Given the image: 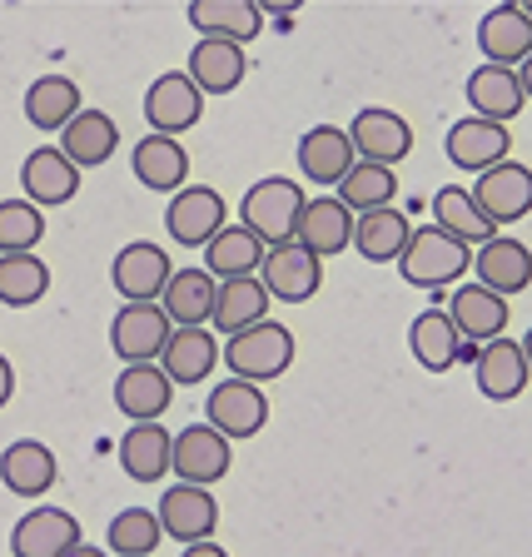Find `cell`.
Listing matches in <instances>:
<instances>
[{
	"instance_id": "9",
	"label": "cell",
	"mask_w": 532,
	"mask_h": 557,
	"mask_svg": "<svg viewBox=\"0 0 532 557\" xmlns=\"http://www.w3.org/2000/svg\"><path fill=\"white\" fill-rule=\"evenodd\" d=\"M170 255H164L160 244L150 239H135L125 244L115 255V264H110V278H115V289L125 304H160L164 284H170Z\"/></svg>"
},
{
	"instance_id": "15",
	"label": "cell",
	"mask_w": 532,
	"mask_h": 557,
	"mask_svg": "<svg viewBox=\"0 0 532 557\" xmlns=\"http://www.w3.org/2000/svg\"><path fill=\"white\" fill-rule=\"evenodd\" d=\"M294 244L309 249V255L324 264V259L344 255L348 244H354V214H348L334 195L329 199H304L299 224H294Z\"/></svg>"
},
{
	"instance_id": "43",
	"label": "cell",
	"mask_w": 532,
	"mask_h": 557,
	"mask_svg": "<svg viewBox=\"0 0 532 557\" xmlns=\"http://www.w3.org/2000/svg\"><path fill=\"white\" fill-rule=\"evenodd\" d=\"M11 394H15V363L0 354V408L11 404Z\"/></svg>"
},
{
	"instance_id": "19",
	"label": "cell",
	"mask_w": 532,
	"mask_h": 557,
	"mask_svg": "<svg viewBox=\"0 0 532 557\" xmlns=\"http://www.w3.org/2000/svg\"><path fill=\"white\" fill-rule=\"evenodd\" d=\"M81 537V518L65 508H30L11 533V553L15 557H65Z\"/></svg>"
},
{
	"instance_id": "26",
	"label": "cell",
	"mask_w": 532,
	"mask_h": 557,
	"mask_svg": "<svg viewBox=\"0 0 532 557\" xmlns=\"http://www.w3.org/2000/svg\"><path fill=\"white\" fill-rule=\"evenodd\" d=\"M189 25L199 30V40H234L249 46L264 35V11L249 0H195L189 5Z\"/></svg>"
},
{
	"instance_id": "38",
	"label": "cell",
	"mask_w": 532,
	"mask_h": 557,
	"mask_svg": "<svg viewBox=\"0 0 532 557\" xmlns=\"http://www.w3.org/2000/svg\"><path fill=\"white\" fill-rule=\"evenodd\" d=\"M433 224H438L448 239H458V244L498 239V230L478 214L473 195H468V189H458V185H448V189H438V195H433Z\"/></svg>"
},
{
	"instance_id": "7",
	"label": "cell",
	"mask_w": 532,
	"mask_h": 557,
	"mask_svg": "<svg viewBox=\"0 0 532 557\" xmlns=\"http://www.w3.org/2000/svg\"><path fill=\"white\" fill-rule=\"evenodd\" d=\"M468 195H473L478 214H483L493 230H498V224H518L532 209V170L518 160H503L478 174V185L468 189Z\"/></svg>"
},
{
	"instance_id": "21",
	"label": "cell",
	"mask_w": 532,
	"mask_h": 557,
	"mask_svg": "<svg viewBox=\"0 0 532 557\" xmlns=\"http://www.w3.org/2000/svg\"><path fill=\"white\" fill-rule=\"evenodd\" d=\"M154 363H160V373L174 383V388H195V383H205L209 373H214L220 344H214L209 329H170V338H164Z\"/></svg>"
},
{
	"instance_id": "42",
	"label": "cell",
	"mask_w": 532,
	"mask_h": 557,
	"mask_svg": "<svg viewBox=\"0 0 532 557\" xmlns=\"http://www.w3.org/2000/svg\"><path fill=\"white\" fill-rule=\"evenodd\" d=\"M46 239V214L30 199H0V255H35Z\"/></svg>"
},
{
	"instance_id": "11",
	"label": "cell",
	"mask_w": 532,
	"mask_h": 557,
	"mask_svg": "<svg viewBox=\"0 0 532 557\" xmlns=\"http://www.w3.org/2000/svg\"><path fill=\"white\" fill-rule=\"evenodd\" d=\"M199 115H205V95L195 90V81H189L185 70L160 75V81L150 85V95H145V120H150L154 135L180 139L185 129L199 125Z\"/></svg>"
},
{
	"instance_id": "29",
	"label": "cell",
	"mask_w": 532,
	"mask_h": 557,
	"mask_svg": "<svg viewBox=\"0 0 532 557\" xmlns=\"http://www.w3.org/2000/svg\"><path fill=\"white\" fill-rule=\"evenodd\" d=\"M348 170H354V145H348V135L338 125H313L299 139V174L309 185L334 189Z\"/></svg>"
},
{
	"instance_id": "16",
	"label": "cell",
	"mask_w": 532,
	"mask_h": 557,
	"mask_svg": "<svg viewBox=\"0 0 532 557\" xmlns=\"http://www.w3.org/2000/svg\"><path fill=\"white\" fill-rule=\"evenodd\" d=\"M478 50H483V65H503L518 70L532 60V21L522 5H498L478 21Z\"/></svg>"
},
{
	"instance_id": "6",
	"label": "cell",
	"mask_w": 532,
	"mask_h": 557,
	"mask_svg": "<svg viewBox=\"0 0 532 557\" xmlns=\"http://www.w3.org/2000/svg\"><path fill=\"white\" fill-rule=\"evenodd\" d=\"M205 423L224 438H255L259 429L269 423V398L259 383H244V379H224L214 383V394L205 398Z\"/></svg>"
},
{
	"instance_id": "3",
	"label": "cell",
	"mask_w": 532,
	"mask_h": 557,
	"mask_svg": "<svg viewBox=\"0 0 532 557\" xmlns=\"http://www.w3.org/2000/svg\"><path fill=\"white\" fill-rule=\"evenodd\" d=\"M304 189L284 174H269L259 185H249L244 195V230L255 234L264 249H279V244H294V224H299V209H304Z\"/></svg>"
},
{
	"instance_id": "32",
	"label": "cell",
	"mask_w": 532,
	"mask_h": 557,
	"mask_svg": "<svg viewBox=\"0 0 532 557\" xmlns=\"http://www.w3.org/2000/svg\"><path fill=\"white\" fill-rule=\"evenodd\" d=\"M269 304H274V299L264 294L259 274L220 278V284H214V309H209V319H214V329H220V334H239V329L269 319Z\"/></svg>"
},
{
	"instance_id": "13",
	"label": "cell",
	"mask_w": 532,
	"mask_h": 557,
	"mask_svg": "<svg viewBox=\"0 0 532 557\" xmlns=\"http://www.w3.org/2000/svg\"><path fill=\"white\" fill-rule=\"evenodd\" d=\"M154 518H160V533L174 537V543H205L209 533H214V522H220V503H214V493L209 487H195V483H174L170 493L160 498V508H154Z\"/></svg>"
},
{
	"instance_id": "40",
	"label": "cell",
	"mask_w": 532,
	"mask_h": 557,
	"mask_svg": "<svg viewBox=\"0 0 532 557\" xmlns=\"http://www.w3.org/2000/svg\"><path fill=\"white\" fill-rule=\"evenodd\" d=\"M50 294V269L35 255H0V304L30 309Z\"/></svg>"
},
{
	"instance_id": "25",
	"label": "cell",
	"mask_w": 532,
	"mask_h": 557,
	"mask_svg": "<svg viewBox=\"0 0 532 557\" xmlns=\"http://www.w3.org/2000/svg\"><path fill=\"white\" fill-rule=\"evenodd\" d=\"M478 274V284L483 289H493L498 299H508V294H522L532 284V255L522 239H487L483 249L473 255V264H468Z\"/></svg>"
},
{
	"instance_id": "17",
	"label": "cell",
	"mask_w": 532,
	"mask_h": 557,
	"mask_svg": "<svg viewBox=\"0 0 532 557\" xmlns=\"http://www.w3.org/2000/svg\"><path fill=\"white\" fill-rule=\"evenodd\" d=\"M21 189L35 209H60L81 195V170H75L55 145H40V150H30L21 164Z\"/></svg>"
},
{
	"instance_id": "18",
	"label": "cell",
	"mask_w": 532,
	"mask_h": 557,
	"mask_svg": "<svg viewBox=\"0 0 532 557\" xmlns=\"http://www.w3.org/2000/svg\"><path fill=\"white\" fill-rule=\"evenodd\" d=\"M473 379H478V394L493 398V404H508L528 388V348L518 338H493V344H478V359H473Z\"/></svg>"
},
{
	"instance_id": "39",
	"label": "cell",
	"mask_w": 532,
	"mask_h": 557,
	"mask_svg": "<svg viewBox=\"0 0 532 557\" xmlns=\"http://www.w3.org/2000/svg\"><path fill=\"white\" fill-rule=\"evenodd\" d=\"M398 195V174L383 170V164H363L354 160V170L334 185V199L348 209V214H369V209H383Z\"/></svg>"
},
{
	"instance_id": "44",
	"label": "cell",
	"mask_w": 532,
	"mask_h": 557,
	"mask_svg": "<svg viewBox=\"0 0 532 557\" xmlns=\"http://www.w3.org/2000/svg\"><path fill=\"white\" fill-rule=\"evenodd\" d=\"M180 557H230V553H224V547L214 543V537H205V543H189Z\"/></svg>"
},
{
	"instance_id": "10",
	"label": "cell",
	"mask_w": 532,
	"mask_h": 557,
	"mask_svg": "<svg viewBox=\"0 0 532 557\" xmlns=\"http://www.w3.org/2000/svg\"><path fill=\"white\" fill-rule=\"evenodd\" d=\"M259 284H264L269 299L284 304H309L324 284V264L299 249V244H279V249H264V264H259Z\"/></svg>"
},
{
	"instance_id": "22",
	"label": "cell",
	"mask_w": 532,
	"mask_h": 557,
	"mask_svg": "<svg viewBox=\"0 0 532 557\" xmlns=\"http://www.w3.org/2000/svg\"><path fill=\"white\" fill-rule=\"evenodd\" d=\"M458 329L463 344H493V338L508 334V299H498L493 289L483 284H463V289H453V309H443Z\"/></svg>"
},
{
	"instance_id": "2",
	"label": "cell",
	"mask_w": 532,
	"mask_h": 557,
	"mask_svg": "<svg viewBox=\"0 0 532 557\" xmlns=\"http://www.w3.org/2000/svg\"><path fill=\"white\" fill-rule=\"evenodd\" d=\"M220 363H230L234 379L244 383H269L279 373H289L294 363V334L274 319H259V324L230 334V344L220 348Z\"/></svg>"
},
{
	"instance_id": "24",
	"label": "cell",
	"mask_w": 532,
	"mask_h": 557,
	"mask_svg": "<svg viewBox=\"0 0 532 557\" xmlns=\"http://www.w3.org/2000/svg\"><path fill=\"white\" fill-rule=\"evenodd\" d=\"M129 170L154 195H180L189 180V150L170 135H145L135 145V154H129Z\"/></svg>"
},
{
	"instance_id": "31",
	"label": "cell",
	"mask_w": 532,
	"mask_h": 557,
	"mask_svg": "<svg viewBox=\"0 0 532 557\" xmlns=\"http://www.w3.org/2000/svg\"><path fill=\"white\" fill-rule=\"evenodd\" d=\"M55 478H60V463L40 438H15L11 448L0 453V483L11 493H21V498H40Z\"/></svg>"
},
{
	"instance_id": "28",
	"label": "cell",
	"mask_w": 532,
	"mask_h": 557,
	"mask_svg": "<svg viewBox=\"0 0 532 557\" xmlns=\"http://www.w3.org/2000/svg\"><path fill=\"white\" fill-rule=\"evenodd\" d=\"M189 81H195L199 95H230L239 90V81L249 75V55H244V46H234V40H199L195 50H189Z\"/></svg>"
},
{
	"instance_id": "8",
	"label": "cell",
	"mask_w": 532,
	"mask_h": 557,
	"mask_svg": "<svg viewBox=\"0 0 532 557\" xmlns=\"http://www.w3.org/2000/svg\"><path fill=\"white\" fill-rule=\"evenodd\" d=\"M528 85H532V60L518 70H503V65H478L468 75V104H473L478 120H503L522 115V104H528Z\"/></svg>"
},
{
	"instance_id": "45",
	"label": "cell",
	"mask_w": 532,
	"mask_h": 557,
	"mask_svg": "<svg viewBox=\"0 0 532 557\" xmlns=\"http://www.w3.org/2000/svg\"><path fill=\"white\" fill-rule=\"evenodd\" d=\"M65 557H110V553H100V547H90V543H75Z\"/></svg>"
},
{
	"instance_id": "20",
	"label": "cell",
	"mask_w": 532,
	"mask_h": 557,
	"mask_svg": "<svg viewBox=\"0 0 532 557\" xmlns=\"http://www.w3.org/2000/svg\"><path fill=\"white\" fill-rule=\"evenodd\" d=\"M443 145H448V160L458 164V170L483 174V170H493V164L508 160L512 135H508V125H493V120L468 115V120H453V129H448Z\"/></svg>"
},
{
	"instance_id": "14",
	"label": "cell",
	"mask_w": 532,
	"mask_h": 557,
	"mask_svg": "<svg viewBox=\"0 0 532 557\" xmlns=\"http://www.w3.org/2000/svg\"><path fill=\"white\" fill-rule=\"evenodd\" d=\"M170 319H164L160 304H125L115 313V324H110V348H115V359L125 363H154L160 359L164 338H170Z\"/></svg>"
},
{
	"instance_id": "41",
	"label": "cell",
	"mask_w": 532,
	"mask_h": 557,
	"mask_svg": "<svg viewBox=\"0 0 532 557\" xmlns=\"http://www.w3.org/2000/svg\"><path fill=\"white\" fill-rule=\"evenodd\" d=\"M160 518L150 508H125L120 518H110V533H104V547L115 557H150L160 547Z\"/></svg>"
},
{
	"instance_id": "37",
	"label": "cell",
	"mask_w": 532,
	"mask_h": 557,
	"mask_svg": "<svg viewBox=\"0 0 532 557\" xmlns=\"http://www.w3.org/2000/svg\"><path fill=\"white\" fill-rule=\"evenodd\" d=\"M408 348L429 373H448L458 363L463 338H458V329H453V319L443 309H423L413 319V329H408Z\"/></svg>"
},
{
	"instance_id": "27",
	"label": "cell",
	"mask_w": 532,
	"mask_h": 557,
	"mask_svg": "<svg viewBox=\"0 0 532 557\" xmlns=\"http://www.w3.org/2000/svg\"><path fill=\"white\" fill-rule=\"evenodd\" d=\"M55 150L65 154L75 170H100V164L120 150V125L104 115V110H81V115L60 129Z\"/></svg>"
},
{
	"instance_id": "30",
	"label": "cell",
	"mask_w": 532,
	"mask_h": 557,
	"mask_svg": "<svg viewBox=\"0 0 532 557\" xmlns=\"http://www.w3.org/2000/svg\"><path fill=\"white\" fill-rule=\"evenodd\" d=\"M408 234H413V224H408L404 209L383 205V209H369V214H354V244L348 249H359L369 264H398Z\"/></svg>"
},
{
	"instance_id": "36",
	"label": "cell",
	"mask_w": 532,
	"mask_h": 557,
	"mask_svg": "<svg viewBox=\"0 0 532 557\" xmlns=\"http://www.w3.org/2000/svg\"><path fill=\"white\" fill-rule=\"evenodd\" d=\"M259 264H264V244L244 230V224H224V230L205 244L209 278H244V274H259Z\"/></svg>"
},
{
	"instance_id": "4",
	"label": "cell",
	"mask_w": 532,
	"mask_h": 557,
	"mask_svg": "<svg viewBox=\"0 0 532 557\" xmlns=\"http://www.w3.org/2000/svg\"><path fill=\"white\" fill-rule=\"evenodd\" d=\"M344 135H348V145H354V160H363V164H383V170H394L398 160L413 154V125H408L398 110H383V104L359 110Z\"/></svg>"
},
{
	"instance_id": "12",
	"label": "cell",
	"mask_w": 532,
	"mask_h": 557,
	"mask_svg": "<svg viewBox=\"0 0 532 557\" xmlns=\"http://www.w3.org/2000/svg\"><path fill=\"white\" fill-rule=\"evenodd\" d=\"M164 230H170L174 244H185V249H205V244L224 230V199H220V189L185 185L180 195L170 199V209H164Z\"/></svg>"
},
{
	"instance_id": "34",
	"label": "cell",
	"mask_w": 532,
	"mask_h": 557,
	"mask_svg": "<svg viewBox=\"0 0 532 557\" xmlns=\"http://www.w3.org/2000/svg\"><path fill=\"white\" fill-rule=\"evenodd\" d=\"M81 110H85L81 85L70 81V75H40V81L25 90V120H30L35 129H46V135H60Z\"/></svg>"
},
{
	"instance_id": "5",
	"label": "cell",
	"mask_w": 532,
	"mask_h": 557,
	"mask_svg": "<svg viewBox=\"0 0 532 557\" xmlns=\"http://www.w3.org/2000/svg\"><path fill=\"white\" fill-rule=\"evenodd\" d=\"M234 463V443L224 433H214L209 423H189V429L174 433L170 443V468L180 483L195 487H214Z\"/></svg>"
},
{
	"instance_id": "1",
	"label": "cell",
	"mask_w": 532,
	"mask_h": 557,
	"mask_svg": "<svg viewBox=\"0 0 532 557\" xmlns=\"http://www.w3.org/2000/svg\"><path fill=\"white\" fill-rule=\"evenodd\" d=\"M468 264H473L468 244L448 239L438 224H418V230L408 234L404 255H398V274H404V284H413V289H429V294L448 289L453 278H463Z\"/></svg>"
},
{
	"instance_id": "23",
	"label": "cell",
	"mask_w": 532,
	"mask_h": 557,
	"mask_svg": "<svg viewBox=\"0 0 532 557\" xmlns=\"http://www.w3.org/2000/svg\"><path fill=\"white\" fill-rule=\"evenodd\" d=\"M174 404V383L160 373V363H125L115 379V408L129 423H160V413Z\"/></svg>"
},
{
	"instance_id": "35",
	"label": "cell",
	"mask_w": 532,
	"mask_h": 557,
	"mask_svg": "<svg viewBox=\"0 0 532 557\" xmlns=\"http://www.w3.org/2000/svg\"><path fill=\"white\" fill-rule=\"evenodd\" d=\"M170 443L174 433H164L160 423H129V433L120 438V468L135 483H160L170 473Z\"/></svg>"
},
{
	"instance_id": "33",
	"label": "cell",
	"mask_w": 532,
	"mask_h": 557,
	"mask_svg": "<svg viewBox=\"0 0 532 557\" xmlns=\"http://www.w3.org/2000/svg\"><path fill=\"white\" fill-rule=\"evenodd\" d=\"M160 309L174 329H205L214 309V278L205 269H174L160 294Z\"/></svg>"
}]
</instances>
